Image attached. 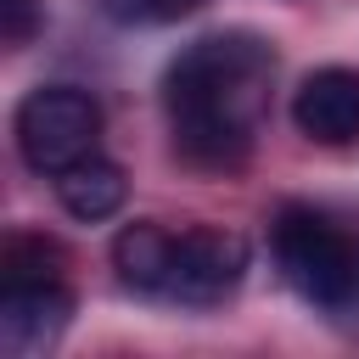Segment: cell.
Listing matches in <instances>:
<instances>
[{"mask_svg": "<svg viewBox=\"0 0 359 359\" xmlns=\"http://www.w3.org/2000/svg\"><path fill=\"white\" fill-rule=\"evenodd\" d=\"M275 45L252 28H219L191 39L163 73V112L174 151L202 174H230L252 157L269 118Z\"/></svg>", "mask_w": 359, "mask_h": 359, "instance_id": "cell-1", "label": "cell"}, {"mask_svg": "<svg viewBox=\"0 0 359 359\" xmlns=\"http://www.w3.org/2000/svg\"><path fill=\"white\" fill-rule=\"evenodd\" d=\"M269 258L280 280L331 325L359 331V224L314 208L286 202L269 219Z\"/></svg>", "mask_w": 359, "mask_h": 359, "instance_id": "cell-2", "label": "cell"}, {"mask_svg": "<svg viewBox=\"0 0 359 359\" xmlns=\"http://www.w3.org/2000/svg\"><path fill=\"white\" fill-rule=\"evenodd\" d=\"M11 135H17V157L50 180L79 157L101 151V101L79 84H39L17 101Z\"/></svg>", "mask_w": 359, "mask_h": 359, "instance_id": "cell-3", "label": "cell"}, {"mask_svg": "<svg viewBox=\"0 0 359 359\" xmlns=\"http://www.w3.org/2000/svg\"><path fill=\"white\" fill-rule=\"evenodd\" d=\"M247 264H252V247H247L241 230H224V224L174 230V269H168V297L163 303L213 309L241 286Z\"/></svg>", "mask_w": 359, "mask_h": 359, "instance_id": "cell-4", "label": "cell"}, {"mask_svg": "<svg viewBox=\"0 0 359 359\" xmlns=\"http://www.w3.org/2000/svg\"><path fill=\"white\" fill-rule=\"evenodd\" d=\"M73 320L67 275H6L0 280V348L28 359L45 353Z\"/></svg>", "mask_w": 359, "mask_h": 359, "instance_id": "cell-5", "label": "cell"}, {"mask_svg": "<svg viewBox=\"0 0 359 359\" xmlns=\"http://www.w3.org/2000/svg\"><path fill=\"white\" fill-rule=\"evenodd\" d=\"M292 123L314 146H353L359 140V67H314L292 90Z\"/></svg>", "mask_w": 359, "mask_h": 359, "instance_id": "cell-6", "label": "cell"}, {"mask_svg": "<svg viewBox=\"0 0 359 359\" xmlns=\"http://www.w3.org/2000/svg\"><path fill=\"white\" fill-rule=\"evenodd\" d=\"M112 269L118 286L135 297H168V269H174V230L157 219H135L112 236Z\"/></svg>", "mask_w": 359, "mask_h": 359, "instance_id": "cell-7", "label": "cell"}, {"mask_svg": "<svg viewBox=\"0 0 359 359\" xmlns=\"http://www.w3.org/2000/svg\"><path fill=\"white\" fill-rule=\"evenodd\" d=\"M50 185H56L62 213L79 219V224H101V219H112V213L123 208V196H129L123 168H118L112 157H101V151H90V157H79L73 168L50 174Z\"/></svg>", "mask_w": 359, "mask_h": 359, "instance_id": "cell-8", "label": "cell"}, {"mask_svg": "<svg viewBox=\"0 0 359 359\" xmlns=\"http://www.w3.org/2000/svg\"><path fill=\"white\" fill-rule=\"evenodd\" d=\"M208 0H101V11L123 28H157V22H180L191 11H202Z\"/></svg>", "mask_w": 359, "mask_h": 359, "instance_id": "cell-9", "label": "cell"}, {"mask_svg": "<svg viewBox=\"0 0 359 359\" xmlns=\"http://www.w3.org/2000/svg\"><path fill=\"white\" fill-rule=\"evenodd\" d=\"M0 11H6V45L11 50H22V45H34V34L45 28V0H0Z\"/></svg>", "mask_w": 359, "mask_h": 359, "instance_id": "cell-10", "label": "cell"}]
</instances>
